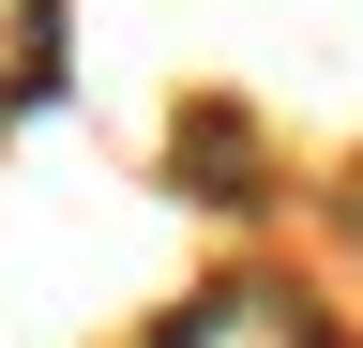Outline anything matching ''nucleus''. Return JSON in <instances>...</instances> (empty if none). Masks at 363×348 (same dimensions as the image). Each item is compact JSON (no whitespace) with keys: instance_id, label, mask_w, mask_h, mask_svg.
Here are the masks:
<instances>
[{"instance_id":"nucleus-1","label":"nucleus","mask_w":363,"mask_h":348,"mask_svg":"<svg viewBox=\"0 0 363 348\" xmlns=\"http://www.w3.org/2000/svg\"><path fill=\"white\" fill-rule=\"evenodd\" d=\"M30 46H45V0H0V76H30Z\"/></svg>"}]
</instances>
